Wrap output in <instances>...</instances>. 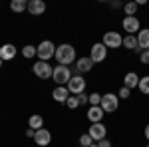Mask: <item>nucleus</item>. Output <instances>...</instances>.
<instances>
[{"label":"nucleus","instance_id":"15","mask_svg":"<svg viewBox=\"0 0 149 147\" xmlns=\"http://www.w3.org/2000/svg\"><path fill=\"white\" fill-rule=\"evenodd\" d=\"M93 68V62H92V58L88 56H84V58H78L76 60V72H80V74H88V72H92Z\"/></svg>","mask_w":149,"mask_h":147},{"label":"nucleus","instance_id":"5","mask_svg":"<svg viewBox=\"0 0 149 147\" xmlns=\"http://www.w3.org/2000/svg\"><path fill=\"white\" fill-rule=\"evenodd\" d=\"M66 88H68V91L72 93V95H80V93L86 91V79H84V76L76 74V76H72V79L68 82Z\"/></svg>","mask_w":149,"mask_h":147},{"label":"nucleus","instance_id":"23","mask_svg":"<svg viewBox=\"0 0 149 147\" xmlns=\"http://www.w3.org/2000/svg\"><path fill=\"white\" fill-rule=\"evenodd\" d=\"M139 91L143 93V95H149V76H143V78H139Z\"/></svg>","mask_w":149,"mask_h":147},{"label":"nucleus","instance_id":"10","mask_svg":"<svg viewBox=\"0 0 149 147\" xmlns=\"http://www.w3.org/2000/svg\"><path fill=\"white\" fill-rule=\"evenodd\" d=\"M88 133H90V137H92L93 141H102L107 135V127L103 123H92L90 129H88Z\"/></svg>","mask_w":149,"mask_h":147},{"label":"nucleus","instance_id":"12","mask_svg":"<svg viewBox=\"0 0 149 147\" xmlns=\"http://www.w3.org/2000/svg\"><path fill=\"white\" fill-rule=\"evenodd\" d=\"M16 54H18V50H16V46H14V44H2V46H0V60H2V62L14 60Z\"/></svg>","mask_w":149,"mask_h":147},{"label":"nucleus","instance_id":"14","mask_svg":"<svg viewBox=\"0 0 149 147\" xmlns=\"http://www.w3.org/2000/svg\"><path fill=\"white\" fill-rule=\"evenodd\" d=\"M28 12L32 16H42L46 12V2L44 0H30L28 2Z\"/></svg>","mask_w":149,"mask_h":147},{"label":"nucleus","instance_id":"27","mask_svg":"<svg viewBox=\"0 0 149 147\" xmlns=\"http://www.w3.org/2000/svg\"><path fill=\"white\" fill-rule=\"evenodd\" d=\"M90 105H102V93H90Z\"/></svg>","mask_w":149,"mask_h":147},{"label":"nucleus","instance_id":"2","mask_svg":"<svg viewBox=\"0 0 149 147\" xmlns=\"http://www.w3.org/2000/svg\"><path fill=\"white\" fill-rule=\"evenodd\" d=\"M38 48V60H42V62H48L50 58L56 56V48L52 40H44V42H40V44L36 46Z\"/></svg>","mask_w":149,"mask_h":147},{"label":"nucleus","instance_id":"19","mask_svg":"<svg viewBox=\"0 0 149 147\" xmlns=\"http://www.w3.org/2000/svg\"><path fill=\"white\" fill-rule=\"evenodd\" d=\"M28 127H30V129H34V131L42 129V127H44V117H42L40 113L30 115V119H28Z\"/></svg>","mask_w":149,"mask_h":147},{"label":"nucleus","instance_id":"35","mask_svg":"<svg viewBox=\"0 0 149 147\" xmlns=\"http://www.w3.org/2000/svg\"><path fill=\"white\" fill-rule=\"evenodd\" d=\"M90 147H97V143H93V145H90Z\"/></svg>","mask_w":149,"mask_h":147},{"label":"nucleus","instance_id":"36","mask_svg":"<svg viewBox=\"0 0 149 147\" xmlns=\"http://www.w3.org/2000/svg\"><path fill=\"white\" fill-rule=\"evenodd\" d=\"M2 64H4V62H2V60H0V68H2Z\"/></svg>","mask_w":149,"mask_h":147},{"label":"nucleus","instance_id":"6","mask_svg":"<svg viewBox=\"0 0 149 147\" xmlns=\"http://www.w3.org/2000/svg\"><path fill=\"white\" fill-rule=\"evenodd\" d=\"M32 72H34V74H36L40 79H50V78H52V74H54V68H52L48 62L38 60L34 66H32Z\"/></svg>","mask_w":149,"mask_h":147},{"label":"nucleus","instance_id":"26","mask_svg":"<svg viewBox=\"0 0 149 147\" xmlns=\"http://www.w3.org/2000/svg\"><path fill=\"white\" fill-rule=\"evenodd\" d=\"M66 105H68L70 109H76V107H80V102H78V95H70L68 102H66Z\"/></svg>","mask_w":149,"mask_h":147},{"label":"nucleus","instance_id":"37","mask_svg":"<svg viewBox=\"0 0 149 147\" xmlns=\"http://www.w3.org/2000/svg\"><path fill=\"white\" fill-rule=\"evenodd\" d=\"M147 147H149V143H147Z\"/></svg>","mask_w":149,"mask_h":147},{"label":"nucleus","instance_id":"24","mask_svg":"<svg viewBox=\"0 0 149 147\" xmlns=\"http://www.w3.org/2000/svg\"><path fill=\"white\" fill-rule=\"evenodd\" d=\"M137 2H127V4H123V10H125V16H135V12H137Z\"/></svg>","mask_w":149,"mask_h":147},{"label":"nucleus","instance_id":"18","mask_svg":"<svg viewBox=\"0 0 149 147\" xmlns=\"http://www.w3.org/2000/svg\"><path fill=\"white\" fill-rule=\"evenodd\" d=\"M137 44H139V50H149V28L145 30H139L137 32Z\"/></svg>","mask_w":149,"mask_h":147},{"label":"nucleus","instance_id":"33","mask_svg":"<svg viewBox=\"0 0 149 147\" xmlns=\"http://www.w3.org/2000/svg\"><path fill=\"white\" fill-rule=\"evenodd\" d=\"M121 6H123V4H121L119 0H117V2H111V8H121Z\"/></svg>","mask_w":149,"mask_h":147},{"label":"nucleus","instance_id":"8","mask_svg":"<svg viewBox=\"0 0 149 147\" xmlns=\"http://www.w3.org/2000/svg\"><path fill=\"white\" fill-rule=\"evenodd\" d=\"M90 58H92L93 64H102L103 60L107 58V48H105L102 42L93 44V46H92V50H90Z\"/></svg>","mask_w":149,"mask_h":147},{"label":"nucleus","instance_id":"22","mask_svg":"<svg viewBox=\"0 0 149 147\" xmlns=\"http://www.w3.org/2000/svg\"><path fill=\"white\" fill-rule=\"evenodd\" d=\"M22 56L26 58V60H32V58L38 56V48H36V46H32V44H26L22 48Z\"/></svg>","mask_w":149,"mask_h":147},{"label":"nucleus","instance_id":"21","mask_svg":"<svg viewBox=\"0 0 149 147\" xmlns=\"http://www.w3.org/2000/svg\"><path fill=\"white\" fill-rule=\"evenodd\" d=\"M10 10L16 14H22L24 10H28V2L26 0H12L10 2Z\"/></svg>","mask_w":149,"mask_h":147},{"label":"nucleus","instance_id":"4","mask_svg":"<svg viewBox=\"0 0 149 147\" xmlns=\"http://www.w3.org/2000/svg\"><path fill=\"white\" fill-rule=\"evenodd\" d=\"M102 109L105 113H113L119 109V98H117V93H103L102 95Z\"/></svg>","mask_w":149,"mask_h":147},{"label":"nucleus","instance_id":"32","mask_svg":"<svg viewBox=\"0 0 149 147\" xmlns=\"http://www.w3.org/2000/svg\"><path fill=\"white\" fill-rule=\"evenodd\" d=\"M34 135H36V131H34V129H30V127H28V129H26V137H32V139H34Z\"/></svg>","mask_w":149,"mask_h":147},{"label":"nucleus","instance_id":"1","mask_svg":"<svg viewBox=\"0 0 149 147\" xmlns=\"http://www.w3.org/2000/svg\"><path fill=\"white\" fill-rule=\"evenodd\" d=\"M56 62L60 66H68V64H74L78 56H76V48L72 44H60L56 48Z\"/></svg>","mask_w":149,"mask_h":147},{"label":"nucleus","instance_id":"9","mask_svg":"<svg viewBox=\"0 0 149 147\" xmlns=\"http://www.w3.org/2000/svg\"><path fill=\"white\" fill-rule=\"evenodd\" d=\"M121 26H123V30H125L127 34H131V36H135V32L141 30V24H139L137 16H125L123 22H121Z\"/></svg>","mask_w":149,"mask_h":147},{"label":"nucleus","instance_id":"11","mask_svg":"<svg viewBox=\"0 0 149 147\" xmlns=\"http://www.w3.org/2000/svg\"><path fill=\"white\" fill-rule=\"evenodd\" d=\"M50 141H52V133L48 131L46 127H42V129L36 131V135H34V143L36 145L46 147V145H50Z\"/></svg>","mask_w":149,"mask_h":147},{"label":"nucleus","instance_id":"25","mask_svg":"<svg viewBox=\"0 0 149 147\" xmlns=\"http://www.w3.org/2000/svg\"><path fill=\"white\" fill-rule=\"evenodd\" d=\"M80 145H81V147H90V145H93V139L90 137V133H84V135L80 137Z\"/></svg>","mask_w":149,"mask_h":147},{"label":"nucleus","instance_id":"20","mask_svg":"<svg viewBox=\"0 0 149 147\" xmlns=\"http://www.w3.org/2000/svg\"><path fill=\"white\" fill-rule=\"evenodd\" d=\"M123 48H127V50H133V52H139V54H141V50H139V44H137V36L127 34L125 38H123Z\"/></svg>","mask_w":149,"mask_h":147},{"label":"nucleus","instance_id":"7","mask_svg":"<svg viewBox=\"0 0 149 147\" xmlns=\"http://www.w3.org/2000/svg\"><path fill=\"white\" fill-rule=\"evenodd\" d=\"M102 44L109 50V48H119V46H123V38L119 36V32H105L103 34V40H102Z\"/></svg>","mask_w":149,"mask_h":147},{"label":"nucleus","instance_id":"28","mask_svg":"<svg viewBox=\"0 0 149 147\" xmlns=\"http://www.w3.org/2000/svg\"><path fill=\"white\" fill-rule=\"evenodd\" d=\"M139 62L145 64V66H149V50H143V52L139 54Z\"/></svg>","mask_w":149,"mask_h":147},{"label":"nucleus","instance_id":"13","mask_svg":"<svg viewBox=\"0 0 149 147\" xmlns=\"http://www.w3.org/2000/svg\"><path fill=\"white\" fill-rule=\"evenodd\" d=\"M86 115H88V119H90L92 123H102L105 111L102 109V105H90V109H88Z\"/></svg>","mask_w":149,"mask_h":147},{"label":"nucleus","instance_id":"34","mask_svg":"<svg viewBox=\"0 0 149 147\" xmlns=\"http://www.w3.org/2000/svg\"><path fill=\"white\" fill-rule=\"evenodd\" d=\"M145 137H147V141H149V123L145 125Z\"/></svg>","mask_w":149,"mask_h":147},{"label":"nucleus","instance_id":"30","mask_svg":"<svg viewBox=\"0 0 149 147\" xmlns=\"http://www.w3.org/2000/svg\"><path fill=\"white\" fill-rule=\"evenodd\" d=\"M78 102H80V105H84V103H90V95L84 91V93H80V95H78Z\"/></svg>","mask_w":149,"mask_h":147},{"label":"nucleus","instance_id":"31","mask_svg":"<svg viewBox=\"0 0 149 147\" xmlns=\"http://www.w3.org/2000/svg\"><path fill=\"white\" fill-rule=\"evenodd\" d=\"M97 147H111V141L105 137V139H102V141H97Z\"/></svg>","mask_w":149,"mask_h":147},{"label":"nucleus","instance_id":"3","mask_svg":"<svg viewBox=\"0 0 149 147\" xmlns=\"http://www.w3.org/2000/svg\"><path fill=\"white\" fill-rule=\"evenodd\" d=\"M72 70L68 68V66H60L58 64L56 68H54V74H52V78H54V82H56L58 86H68V82L72 79Z\"/></svg>","mask_w":149,"mask_h":147},{"label":"nucleus","instance_id":"16","mask_svg":"<svg viewBox=\"0 0 149 147\" xmlns=\"http://www.w3.org/2000/svg\"><path fill=\"white\" fill-rule=\"evenodd\" d=\"M70 95H72V93L68 91L66 86H58L56 90L52 91V98H54V102H58V103H66Z\"/></svg>","mask_w":149,"mask_h":147},{"label":"nucleus","instance_id":"29","mask_svg":"<svg viewBox=\"0 0 149 147\" xmlns=\"http://www.w3.org/2000/svg\"><path fill=\"white\" fill-rule=\"evenodd\" d=\"M129 95H131V90H127V88H121L119 93H117V98H119V100H127Z\"/></svg>","mask_w":149,"mask_h":147},{"label":"nucleus","instance_id":"17","mask_svg":"<svg viewBox=\"0 0 149 147\" xmlns=\"http://www.w3.org/2000/svg\"><path fill=\"white\" fill-rule=\"evenodd\" d=\"M139 86V76L135 74V72H127L125 76H123V88H127V90H135Z\"/></svg>","mask_w":149,"mask_h":147}]
</instances>
